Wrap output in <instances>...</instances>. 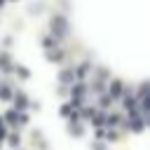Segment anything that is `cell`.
<instances>
[{"label":"cell","mask_w":150,"mask_h":150,"mask_svg":"<svg viewBox=\"0 0 150 150\" xmlns=\"http://www.w3.org/2000/svg\"><path fill=\"white\" fill-rule=\"evenodd\" d=\"M52 26H54V33H59V35H63L66 33V19L63 16H54V21H52Z\"/></svg>","instance_id":"cell-1"},{"label":"cell","mask_w":150,"mask_h":150,"mask_svg":"<svg viewBox=\"0 0 150 150\" xmlns=\"http://www.w3.org/2000/svg\"><path fill=\"white\" fill-rule=\"evenodd\" d=\"M129 127H131L134 131H138V129H143V120H141V117H131V120H129Z\"/></svg>","instance_id":"cell-2"},{"label":"cell","mask_w":150,"mask_h":150,"mask_svg":"<svg viewBox=\"0 0 150 150\" xmlns=\"http://www.w3.org/2000/svg\"><path fill=\"white\" fill-rule=\"evenodd\" d=\"M120 91H122V87H120V82H112V87H110V94H112V96H117Z\"/></svg>","instance_id":"cell-3"},{"label":"cell","mask_w":150,"mask_h":150,"mask_svg":"<svg viewBox=\"0 0 150 150\" xmlns=\"http://www.w3.org/2000/svg\"><path fill=\"white\" fill-rule=\"evenodd\" d=\"M16 105L23 108V105H26V98H23V96H16Z\"/></svg>","instance_id":"cell-4"}]
</instances>
